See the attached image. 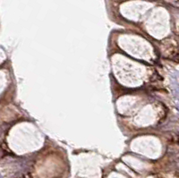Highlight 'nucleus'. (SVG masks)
Returning <instances> with one entry per match:
<instances>
[{
  "label": "nucleus",
  "instance_id": "1",
  "mask_svg": "<svg viewBox=\"0 0 179 178\" xmlns=\"http://www.w3.org/2000/svg\"><path fill=\"white\" fill-rule=\"evenodd\" d=\"M162 56L165 58L179 62L178 46L174 39H166L161 43Z\"/></svg>",
  "mask_w": 179,
  "mask_h": 178
},
{
  "label": "nucleus",
  "instance_id": "2",
  "mask_svg": "<svg viewBox=\"0 0 179 178\" xmlns=\"http://www.w3.org/2000/svg\"><path fill=\"white\" fill-rule=\"evenodd\" d=\"M175 141H176V142H177V143H179V134L177 136H176V138H175Z\"/></svg>",
  "mask_w": 179,
  "mask_h": 178
}]
</instances>
